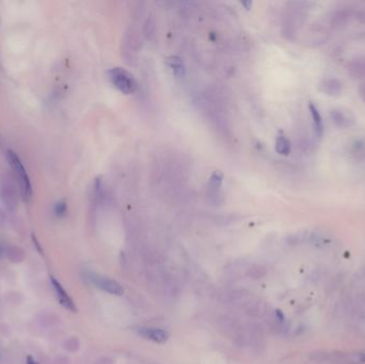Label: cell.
Listing matches in <instances>:
<instances>
[{"label":"cell","instance_id":"cell-1","mask_svg":"<svg viewBox=\"0 0 365 364\" xmlns=\"http://www.w3.org/2000/svg\"><path fill=\"white\" fill-rule=\"evenodd\" d=\"M7 157L11 165V167H12V169L14 170L15 174L17 175L21 197H23V199L25 201H30L32 197V186L30 183L29 176L26 172L25 167L23 165V164H21L17 155H16L13 151H11V149H9V151L7 152Z\"/></svg>","mask_w":365,"mask_h":364},{"label":"cell","instance_id":"cell-2","mask_svg":"<svg viewBox=\"0 0 365 364\" xmlns=\"http://www.w3.org/2000/svg\"><path fill=\"white\" fill-rule=\"evenodd\" d=\"M108 77L111 83L124 94L133 93L137 89V83L133 75L122 67H114L109 69Z\"/></svg>","mask_w":365,"mask_h":364},{"label":"cell","instance_id":"cell-3","mask_svg":"<svg viewBox=\"0 0 365 364\" xmlns=\"http://www.w3.org/2000/svg\"><path fill=\"white\" fill-rule=\"evenodd\" d=\"M356 7L355 5H341L331 13L327 19V24L331 30H341L349 25L352 20H355Z\"/></svg>","mask_w":365,"mask_h":364},{"label":"cell","instance_id":"cell-4","mask_svg":"<svg viewBox=\"0 0 365 364\" xmlns=\"http://www.w3.org/2000/svg\"><path fill=\"white\" fill-rule=\"evenodd\" d=\"M88 279L93 285H95V287H98L100 290L108 294H111V295L121 296L123 295V293H124V290H123V287L119 283L110 279L108 277L98 274H89Z\"/></svg>","mask_w":365,"mask_h":364},{"label":"cell","instance_id":"cell-5","mask_svg":"<svg viewBox=\"0 0 365 364\" xmlns=\"http://www.w3.org/2000/svg\"><path fill=\"white\" fill-rule=\"evenodd\" d=\"M330 120L333 125L341 130H347L356 124V117L350 110L344 108H333L330 110Z\"/></svg>","mask_w":365,"mask_h":364},{"label":"cell","instance_id":"cell-6","mask_svg":"<svg viewBox=\"0 0 365 364\" xmlns=\"http://www.w3.org/2000/svg\"><path fill=\"white\" fill-rule=\"evenodd\" d=\"M319 90L326 95L337 98L343 92V83L340 79L335 77H327L320 82Z\"/></svg>","mask_w":365,"mask_h":364},{"label":"cell","instance_id":"cell-7","mask_svg":"<svg viewBox=\"0 0 365 364\" xmlns=\"http://www.w3.org/2000/svg\"><path fill=\"white\" fill-rule=\"evenodd\" d=\"M50 282H51L53 290H55L56 292L58 300L59 302H60L61 306H63L64 308L69 310V311H72V312H77L76 306H75L72 298L68 296V294L66 292V290H64L63 286L61 285V283L58 282L53 277H50Z\"/></svg>","mask_w":365,"mask_h":364},{"label":"cell","instance_id":"cell-8","mask_svg":"<svg viewBox=\"0 0 365 364\" xmlns=\"http://www.w3.org/2000/svg\"><path fill=\"white\" fill-rule=\"evenodd\" d=\"M348 74L355 79L365 78V56H357L348 62Z\"/></svg>","mask_w":365,"mask_h":364},{"label":"cell","instance_id":"cell-9","mask_svg":"<svg viewBox=\"0 0 365 364\" xmlns=\"http://www.w3.org/2000/svg\"><path fill=\"white\" fill-rule=\"evenodd\" d=\"M139 333L144 336L146 339H149L155 342V343L159 344L166 343L169 339V334L167 331L158 328H141L140 331H139Z\"/></svg>","mask_w":365,"mask_h":364},{"label":"cell","instance_id":"cell-10","mask_svg":"<svg viewBox=\"0 0 365 364\" xmlns=\"http://www.w3.org/2000/svg\"><path fill=\"white\" fill-rule=\"evenodd\" d=\"M309 111L311 115V119H312V124H313V130L315 135L318 138H321L324 135V123H323V117L320 116V112L317 109L313 103H310L309 105Z\"/></svg>","mask_w":365,"mask_h":364},{"label":"cell","instance_id":"cell-11","mask_svg":"<svg viewBox=\"0 0 365 364\" xmlns=\"http://www.w3.org/2000/svg\"><path fill=\"white\" fill-rule=\"evenodd\" d=\"M350 154L351 156L358 162L365 163V140L358 139L350 144Z\"/></svg>","mask_w":365,"mask_h":364},{"label":"cell","instance_id":"cell-12","mask_svg":"<svg viewBox=\"0 0 365 364\" xmlns=\"http://www.w3.org/2000/svg\"><path fill=\"white\" fill-rule=\"evenodd\" d=\"M168 66L172 69L174 76L182 78L185 75V66L182 59L178 56H172L168 58Z\"/></svg>","mask_w":365,"mask_h":364},{"label":"cell","instance_id":"cell-13","mask_svg":"<svg viewBox=\"0 0 365 364\" xmlns=\"http://www.w3.org/2000/svg\"><path fill=\"white\" fill-rule=\"evenodd\" d=\"M291 149H292L291 141H289L285 136L280 135L277 137L276 151L278 154L282 155V156H287V155H289V153H291Z\"/></svg>","mask_w":365,"mask_h":364},{"label":"cell","instance_id":"cell-14","mask_svg":"<svg viewBox=\"0 0 365 364\" xmlns=\"http://www.w3.org/2000/svg\"><path fill=\"white\" fill-rule=\"evenodd\" d=\"M222 180H223V174L220 171H215V172L212 174L211 180H209V190L214 191V194L220 189L222 184Z\"/></svg>","mask_w":365,"mask_h":364},{"label":"cell","instance_id":"cell-15","mask_svg":"<svg viewBox=\"0 0 365 364\" xmlns=\"http://www.w3.org/2000/svg\"><path fill=\"white\" fill-rule=\"evenodd\" d=\"M355 19L358 20L361 25H365V2L356 7Z\"/></svg>","mask_w":365,"mask_h":364},{"label":"cell","instance_id":"cell-16","mask_svg":"<svg viewBox=\"0 0 365 364\" xmlns=\"http://www.w3.org/2000/svg\"><path fill=\"white\" fill-rule=\"evenodd\" d=\"M66 211H67V205L64 201L58 202L57 204L55 205V214H56V216L59 217V218L66 216Z\"/></svg>","mask_w":365,"mask_h":364},{"label":"cell","instance_id":"cell-17","mask_svg":"<svg viewBox=\"0 0 365 364\" xmlns=\"http://www.w3.org/2000/svg\"><path fill=\"white\" fill-rule=\"evenodd\" d=\"M359 95H360V98L365 103V83H362L360 87H359Z\"/></svg>","mask_w":365,"mask_h":364},{"label":"cell","instance_id":"cell-18","mask_svg":"<svg viewBox=\"0 0 365 364\" xmlns=\"http://www.w3.org/2000/svg\"><path fill=\"white\" fill-rule=\"evenodd\" d=\"M27 364H39V363H37V362L33 359V357L28 356V357H27Z\"/></svg>","mask_w":365,"mask_h":364},{"label":"cell","instance_id":"cell-19","mask_svg":"<svg viewBox=\"0 0 365 364\" xmlns=\"http://www.w3.org/2000/svg\"><path fill=\"white\" fill-rule=\"evenodd\" d=\"M2 254H3V246L1 243H0V259L2 258Z\"/></svg>","mask_w":365,"mask_h":364}]
</instances>
